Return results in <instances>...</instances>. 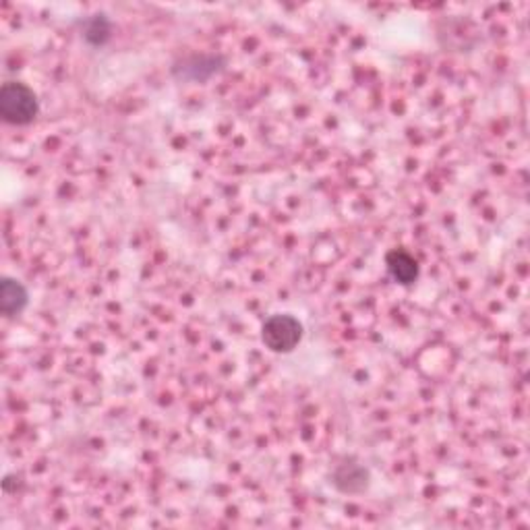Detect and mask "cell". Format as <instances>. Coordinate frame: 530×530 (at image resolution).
I'll use <instances>...</instances> for the list:
<instances>
[{
	"instance_id": "6da1fadb",
	"label": "cell",
	"mask_w": 530,
	"mask_h": 530,
	"mask_svg": "<svg viewBox=\"0 0 530 530\" xmlns=\"http://www.w3.org/2000/svg\"><path fill=\"white\" fill-rule=\"evenodd\" d=\"M40 113L38 96L26 83L9 82L0 90V114L9 125H29Z\"/></svg>"
},
{
	"instance_id": "5b68a950",
	"label": "cell",
	"mask_w": 530,
	"mask_h": 530,
	"mask_svg": "<svg viewBox=\"0 0 530 530\" xmlns=\"http://www.w3.org/2000/svg\"><path fill=\"white\" fill-rule=\"evenodd\" d=\"M386 268H387V272H390L392 278L402 286L415 284L418 278V272H421L418 261L406 249H394L387 253Z\"/></svg>"
},
{
	"instance_id": "52a82bcc",
	"label": "cell",
	"mask_w": 530,
	"mask_h": 530,
	"mask_svg": "<svg viewBox=\"0 0 530 530\" xmlns=\"http://www.w3.org/2000/svg\"><path fill=\"white\" fill-rule=\"evenodd\" d=\"M113 35V23L106 15H91L83 23V40L91 46H104Z\"/></svg>"
},
{
	"instance_id": "7a4b0ae2",
	"label": "cell",
	"mask_w": 530,
	"mask_h": 530,
	"mask_svg": "<svg viewBox=\"0 0 530 530\" xmlns=\"http://www.w3.org/2000/svg\"><path fill=\"white\" fill-rule=\"evenodd\" d=\"M261 340L272 353H292L303 340V323L297 317L286 316V313L268 317L261 328Z\"/></svg>"
},
{
	"instance_id": "8992f818",
	"label": "cell",
	"mask_w": 530,
	"mask_h": 530,
	"mask_svg": "<svg viewBox=\"0 0 530 530\" xmlns=\"http://www.w3.org/2000/svg\"><path fill=\"white\" fill-rule=\"evenodd\" d=\"M27 303V288L15 278H3V282H0V311H3V316H21V313L26 311Z\"/></svg>"
},
{
	"instance_id": "3957f363",
	"label": "cell",
	"mask_w": 530,
	"mask_h": 530,
	"mask_svg": "<svg viewBox=\"0 0 530 530\" xmlns=\"http://www.w3.org/2000/svg\"><path fill=\"white\" fill-rule=\"evenodd\" d=\"M226 58L220 54H191L175 63L172 66V75L178 82H191V83H203L220 71H224Z\"/></svg>"
},
{
	"instance_id": "277c9868",
	"label": "cell",
	"mask_w": 530,
	"mask_h": 530,
	"mask_svg": "<svg viewBox=\"0 0 530 530\" xmlns=\"http://www.w3.org/2000/svg\"><path fill=\"white\" fill-rule=\"evenodd\" d=\"M331 483L342 493H362L369 487V471L359 462L347 460L336 466Z\"/></svg>"
}]
</instances>
